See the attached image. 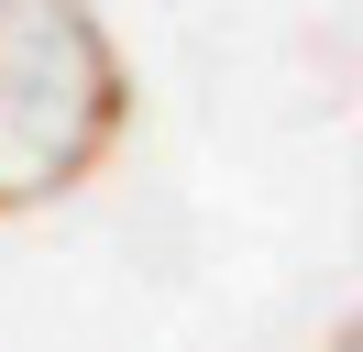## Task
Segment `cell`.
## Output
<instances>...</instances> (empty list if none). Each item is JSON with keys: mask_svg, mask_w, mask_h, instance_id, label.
Wrapping results in <instances>:
<instances>
[{"mask_svg": "<svg viewBox=\"0 0 363 352\" xmlns=\"http://www.w3.org/2000/svg\"><path fill=\"white\" fill-rule=\"evenodd\" d=\"M133 132V66L89 0H0V220L77 198Z\"/></svg>", "mask_w": 363, "mask_h": 352, "instance_id": "obj_1", "label": "cell"}]
</instances>
